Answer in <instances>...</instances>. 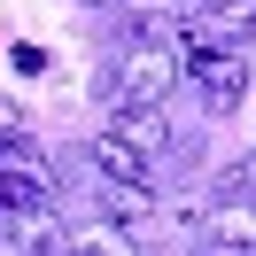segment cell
Masks as SVG:
<instances>
[{
    "label": "cell",
    "mask_w": 256,
    "mask_h": 256,
    "mask_svg": "<svg viewBox=\"0 0 256 256\" xmlns=\"http://www.w3.org/2000/svg\"><path fill=\"white\" fill-rule=\"evenodd\" d=\"M0 256H70V225L54 202L0 210Z\"/></svg>",
    "instance_id": "obj_2"
},
{
    "label": "cell",
    "mask_w": 256,
    "mask_h": 256,
    "mask_svg": "<svg viewBox=\"0 0 256 256\" xmlns=\"http://www.w3.org/2000/svg\"><path fill=\"white\" fill-rule=\"evenodd\" d=\"M186 78L202 86L210 109H240V94H248V62H240V47H210V39H194L186 47Z\"/></svg>",
    "instance_id": "obj_3"
},
{
    "label": "cell",
    "mask_w": 256,
    "mask_h": 256,
    "mask_svg": "<svg viewBox=\"0 0 256 256\" xmlns=\"http://www.w3.org/2000/svg\"><path fill=\"white\" fill-rule=\"evenodd\" d=\"M194 256H210V248H194Z\"/></svg>",
    "instance_id": "obj_11"
},
{
    "label": "cell",
    "mask_w": 256,
    "mask_h": 256,
    "mask_svg": "<svg viewBox=\"0 0 256 256\" xmlns=\"http://www.w3.org/2000/svg\"><path fill=\"white\" fill-rule=\"evenodd\" d=\"M178 78H186V54H171L163 39H132V47L109 62L101 94H109V109H163Z\"/></svg>",
    "instance_id": "obj_1"
},
{
    "label": "cell",
    "mask_w": 256,
    "mask_h": 256,
    "mask_svg": "<svg viewBox=\"0 0 256 256\" xmlns=\"http://www.w3.org/2000/svg\"><path fill=\"white\" fill-rule=\"evenodd\" d=\"M218 194H256V156H248V163H233V171L218 178Z\"/></svg>",
    "instance_id": "obj_10"
},
{
    "label": "cell",
    "mask_w": 256,
    "mask_h": 256,
    "mask_svg": "<svg viewBox=\"0 0 256 256\" xmlns=\"http://www.w3.org/2000/svg\"><path fill=\"white\" fill-rule=\"evenodd\" d=\"M70 256H140V248H132V233L116 218H101V225H86V233H70Z\"/></svg>",
    "instance_id": "obj_9"
},
{
    "label": "cell",
    "mask_w": 256,
    "mask_h": 256,
    "mask_svg": "<svg viewBox=\"0 0 256 256\" xmlns=\"http://www.w3.org/2000/svg\"><path fill=\"white\" fill-rule=\"evenodd\" d=\"M148 202H156V186H132V178H94V210H101V218H116V225L140 218Z\"/></svg>",
    "instance_id": "obj_8"
},
{
    "label": "cell",
    "mask_w": 256,
    "mask_h": 256,
    "mask_svg": "<svg viewBox=\"0 0 256 256\" xmlns=\"http://www.w3.org/2000/svg\"><path fill=\"white\" fill-rule=\"evenodd\" d=\"M202 248H218V256L256 248V194H218L202 210Z\"/></svg>",
    "instance_id": "obj_5"
},
{
    "label": "cell",
    "mask_w": 256,
    "mask_h": 256,
    "mask_svg": "<svg viewBox=\"0 0 256 256\" xmlns=\"http://www.w3.org/2000/svg\"><path fill=\"white\" fill-rule=\"evenodd\" d=\"M78 163L94 178H132V186H148V156L140 148H124L116 132H94V140H78Z\"/></svg>",
    "instance_id": "obj_7"
},
{
    "label": "cell",
    "mask_w": 256,
    "mask_h": 256,
    "mask_svg": "<svg viewBox=\"0 0 256 256\" xmlns=\"http://www.w3.org/2000/svg\"><path fill=\"white\" fill-rule=\"evenodd\" d=\"M109 132H116L124 148H140L148 163H156V156H178V124H171L163 109H116V116H109Z\"/></svg>",
    "instance_id": "obj_6"
},
{
    "label": "cell",
    "mask_w": 256,
    "mask_h": 256,
    "mask_svg": "<svg viewBox=\"0 0 256 256\" xmlns=\"http://www.w3.org/2000/svg\"><path fill=\"white\" fill-rule=\"evenodd\" d=\"M54 202V163L32 156V140H0V210Z\"/></svg>",
    "instance_id": "obj_4"
}]
</instances>
